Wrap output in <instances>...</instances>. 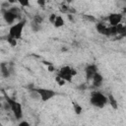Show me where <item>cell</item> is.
I'll return each instance as SVG.
<instances>
[{"label":"cell","mask_w":126,"mask_h":126,"mask_svg":"<svg viewBox=\"0 0 126 126\" xmlns=\"http://www.w3.org/2000/svg\"><path fill=\"white\" fill-rule=\"evenodd\" d=\"M90 102L92 105L97 108H103L105 104L108 102L107 96H105L102 93L98 91H94L91 93V97H90Z\"/></svg>","instance_id":"6da1fadb"},{"label":"cell","mask_w":126,"mask_h":126,"mask_svg":"<svg viewBox=\"0 0 126 126\" xmlns=\"http://www.w3.org/2000/svg\"><path fill=\"white\" fill-rule=\"evenodd\" d=\"M25 25H26V20H21L17 24L11 25V27L9 29V33L8 34H10L11 36H13L16 39H21L22 34H23V30L25 28Z\"/></svg>","instance_id":"7a4b0ae2"},{"label":"cell","mask_w":126,"mask_h":126,"mask_svg":"<svg viewBox=\"0 0 126 126\" xmlns=\"http://www.w3.org/2000/svg\"><path fill=\"white\" fill-rule=\"evenodd\" d=\"M5 99L7 101H9V103L11 104V111L13 112L15 118L17 120H20L23 118V108H22V104L18 101H16L14 98H11L10 96H8L7 94H5Z\"/></svg>","instance_id":"3957f363"},{"label":"cell","mask_w":126,"mask_h":126,"mask_svg":"<svg viewBox=\"0 0 126 126\" xmlns=\"http://www.w3.org/2000/svg\"><path fill=\"white\" fill-rule=\"evenodd\" d=\"M34 89L39 94L41 101H48L49 99H51L53 96L56 95V92L50 89H45V88H34Z\"/></svg>","instance_id":"277c9868"},{"label":"cell","mask_w":126,"mask_h":126,"mask_svg":"<svg viewBox=\"0 0 126 126\" xmlns=\"http://www.w3.org/2000/svg\"><path fill=\"white\" fill-rule=\"evenodd\" d=\"M1 13H2V16H3V19L5 20V22L8 24V25H13L15 23L16 20L20 19L21 17L12 13L9 9H5V8H2L1 9Z\"/></svg>","instance_id":"5b68a950"},{"label":"cell","mask_w":126,"mask_h":126,"mask_svg":"<svg viewBox=\"0 0 126 126\" xmlns=\"http://www.w3.org/2000/svg\"><path fill=\"white\" fill-rule=\"evenodd\" d=\"M71 68L72 67H69V66H64L62 67L59 72H58V75L64 79L66 82H71L72 81V78H73V75L71 73Z\"/></svg>","instance_id":"8992f818"},{"label":"cell","mask_w":126,"mask_h":126,"mask_svg":"<svg viewBox=\"0 0 126 126\" xmlns=\"http://www.w3.org/2000/svg\"><path fill=\"white\" fill-rule=\"evenodd\" d=\"M98 72V68L95 64H89L86 66L85 68V74H86V79L87 81L92 80V78L94 77V75Z\"/></svg>","instance_id":"52a82bcc"},{"label":"cell","mask_w":126,"mask_h":126,"mask_svg":"<svg viewBox=\"0 0 126 126\" xmlns=\"http://www.w3.org/2000/svg\"><path fill=\"white\" fill-rule=\"evenodd\" d=\"M122 18H123V14H120V13H111L107 17V20H108L110 26H117L118 24L121 23Z\"/></svg>","instance_id":"ba28073f"},{"label":"cell","mask_w":126,"mask_h":126,"mask_svg":"<svg viewBox=\"0 0 126 126\" xmlns=\"http://www.w3.org/2000/svg\"><path fill=\"white\" fill-rule=\"evenodd\" d=\"M95 30H96V32H97L99 34L108 36V27H106L104 23H101V22L96 23V25H95Z\"/></svg>","instance_id":"9c48e42d"},{"label":"cell","mask_w":126,"mask_h":126,"mask_svg":"<svg viewBox=\"0 0 126 126\" xmlns=\"http://www.w3.org/2000/svg\"><path fill=\"white\" fill-rule=\"evenodd\" d=\"M102 82H103V77L98 72H96L94 75V77L92 78V84H93V87H94V88L100 87L101 84H102Z\"/></svg>","instance_id":"30bf717a"},{"label":"cell","mask_w":126,"mask_h":126,"mask_svg":"<svg viewBox=\"0 0 126 126\" xmlns=\"http://www.w3.org/2000/svg\"><path fill=\"white\" fill-rule=\"evenodd\" d=\"M0 71H1V75H2L3 78H9L11 76V72L9 70V66H8V64H6L4 62L1 63V65H0Z\"/></svg>","instance_id":"8fae6325"},{"label":"cell","mask_w":126,"mask_h":126,"mask_svg":"<svg viewBox=\"0 0 126 126\" xmlns=\"http://www.w3.org/2000/svg\"><path fill=\"white\" fill-rule=\"evenodd\" d=\"M107 98H108V102H109L110 106H111L113 109H117V108H118V102H117L116 98L114 97V95H113V94H109V95L107 96Z\"/></svg>","instance_id":"7c38bea8"},{"label":"cell","mask_w":126,"mask_h":126,"mask_svg":"<svg viewBox=\"0 0 126 126\" xmlns=\"http://www.w3.org/2000/svg\"><path fill=\"white\" fill-rule=\"evenodd\" d=\"M29 94H30V97L32 99H33V100H39L40 99V95H39V94L37 93V91L34 88H32L30 90Z\"/></svg>","instance_id":"4fadbf2b"},{"label":"cell","mask_w":126,"mask_h":126,"mask_svg":"<svg viewBox=\"0 0 126 126\" xmlns=\"http://www.w3.org/2000/svg\"><path fill=\"white\" fill-rule=\"evenodd\" d=\"M64 25H65V21H64L63 17H62V16H57L55 22L53 23V26H54L55 28H61V27H63Z\"/></svg>","instance_id":"5bb4252c"},{"label":"cell","mask_w":126,"mask_h":126,"mask_svg":"<svg viewBox=\"0 0 126 126\" xmlns=\"http://www.w3.org/2000/svg\"><path fill=\"white\" fill-rule=\"evenodd\" d=\"M31 28H32V32H39V31L41 30V25H40V24H37V23L34 22V21H32V22L31 23Z\"/></svg>","instance_id":"9a60e30c"},{"label":"cell","mask_w":126,"mask_h":126,"mask_svg":"<svg viewBox=\"0 0 126 126\" xmlns=\"http://www.w3.org/2000/svg\"><path fill=\"white\" fill-rule=\"evenodd\" d=\"M6 39H7L8 43H9V44H10L12 47H15V46L17 45V43H18V42H17V40H18V39L14 38V37H13V36H11L10 34H8V35H7Z\"/></svg>","instance_id":"2e32d148"},{"label":"cell","mask_w":126,"mask_h":126,"mask_svg":"<svg viewBox=\"0 0 126 126\" xmlns=\"http://www.w3.org/2000/svg\"><path fill=\"white\" fill-rule=\"evenodd\" d=\"M73 108H74V111H75V113H76L77 115L81 114V113H82V111H83L82 106H81L79 103H76V102H74V103H73Z\"/></svg>","instance_id":"e0dca14e"},{"label":"cell","mask_w":126,"mask_h":126,"mask_svg":"<svg viewBox=\"0 0 126 126\" xmlns=\"http://www.w3.org/2000/svg\"><path fill=\"white\" fill-rule=\"evenodd\" d=\"M83 19L88 21V22H92V23H94L96 22V19L94 18V16H92V15H84L83 16Z\"/></svg>","instance_id":"ac0fdd59"},{"label":"cell","mask_w":126,"mask_h":126,"mask_svg":"<svg viewBox=\"0 0 126 126\" xmlns=\"http://www.w3.org/2000/svg\"><path fill=\"white\" fill-rule=\"evenodd\" d=\"M9 10H10L12 13H14V14H16V15H18V16L21 17V10H20L19 7H15V6H13V7H10Z\"/></svg>","instance_id":"d6986e66"},{"label":"cell","mask_w":126,"mask_h":126,"mask_svg":"<svg viewBox=\"0 0 126 126\" xmlns=\"http://www.w3.org/2000/svg\"><path fill=\"white\" fill-rule=\"evenodd\" d=\"M32 21H34V22H36L37 24H42L43 23V17L42 16H40V15H35L34 17H33V20Z\"/></svg>","instance_id":"ffe728a7"},{"label":"cell","mask_w":126,"mask_h":126,"mask_svg":"<svg viewBox=\"0 0 126 126\" xmlns=\"http://www.w3.org/2000/svg\"><path fill=\"white\" fill-rule=\"evenodd\" d=\"M55 81H56V83H57L59 86H63V85H65V83H66V81H65L64 79H62L59 75H57V76H56Z\"/></svg>","instance_id":"44dd1931"},{"label":"cell","mask_w":126,"mask_h":126,"mask_svg":"<svg viewBox=\"0 0 126 126\" xmlns=\"http://www.w3.org/2000/svg\"><path fill=\"white\" fill-rule=\"evenodd\" d=\"M17 2L22 7H29L30 6V0H17Z\"/></svg>","instance_id":"7402d4cb"},{"label":"cell","mask_w":126,"mask_h":126,"mask_svg":"<svg viewBox=\"0 0 126 126\" xmlns=\"http://www.w3.org/2000/svg\"><path fill=\"white\" fill-rule=\"evenodd\" d=\"M69 10H70V8H69L67 5L62 4V5H61V7H60V12H61V13L68 14V13H69Z\"/></svg>","instance_id":"603a6c76"},{"label":"cell","mask_w":126,"mask_h":126,"mask_svg":"<svg viewBox=\"0 0 126 126\" xmlns=\"http://www.w3.org/2000/svg\"><path fill=\"white\" fill-rule=\"evenodd\" d=\"M2 107H3V109L6 110V111L11 110V104H10L9 101H7V100H5V101L2 103Z\"/></svg>","instance_id":"cb8c5ba5"},{"label":"cell","mask_w":126,"mask_h":126,"mask_svg":"<svg viewBox=\"0 0 126 126\" xmlns=\"http://www.w3.org/2000/svg\"><path fill=\"white\" fill-rule=\"evenodd\" d=\"M56 17H57V15H55V14H50L49 15V17H48V21L53 25V23L55 22V20H56Z\"/></svg>","instance_id":"d4e9b609"},{"label":"cell","mask_w":126,"mask_h":126,"mask_svg":"<svg viewBox=\"0 0 126 126\" xmlns=\"http://www.w3.org/2000/svg\"><path fill=\"white\" fill-rule=\"evenodd\" d=\"M67 18H68V20H69V22H71V23H74V22H75V20H74V16H73V14H71V13H68V14H67Z\"/></svg>","instance_id":"484cf974"},{"label":"cell","mask_w":126,"mask_h":126,"mask_svg":"<svg viewBox=\"0 0 126 126\" xmlns=\"http://www.w3.org/2000/svg\"><path fill=\"white\" fill-rule=\"evenodd\" d=\"M36 2H37V4H38L40 7H44V5H45V3H46V0H37Z\"/></svg>","instance_id":"4316f807"},{"label":"cell","mask_w":126,"mask_h":126,"mask_svg":"<svg viewBox=\"0 0 126 126\" xmlns=\"http://www.w3.org/2000/svg\"><path fill=\"white\" fill-rule=\"evenodd\" d=\"M19 126H30V123L25 121V120H23V121L19 122Z\"/></svg>","instance_id":"83f0119b"},{"label":"cell","mask_w":126,"mask_h":126,"mask_svg":"<svg viewBox=\"0 0 126 126\" xmlns=\"http://www.w3.org/2000/svg\"><path fill=\"white\" fill-rule=\"evenodd\" d=\"M47 70H48L49 72H53V71H54V67L52 66V64L47 65Z\"/></svg>","instance_id":"f1b7e54d"},{"label":"cell","mask_w":126,"mask_h":126,"mask_svg":"<svg viewBox=\"0 0 126 126\" xmlns=\"http://www.w3.org/2000/svg\"><path fill=\"white\" fill-rule=\"evenodd\" d=\"M78 89H79V90H86V89H87L86 84H81V85H79V86H78Z\"/></svg>","instance_id":"f546056e"},{"label":"cell","mask_w":126,"mask_h":126,"mask_svg":"<svg viewBox=\"0 0 126 126\" xmlns=\"http://www.w3.org/2000/svg\"><path fill=\"white\" fill-rule=\"evenodd\" d=\"M7 1H8L10 4H14L15 2H17V0H7Z\"/></svg>","instance_id":"4dcf8cb0"},{"label":"cell","mask_w":126,"mask_h":126,"mask_svg":"<svg viewBox=\"0 0 126 126\" xmlns=\"http://www.w3.org/2000/svg\"><path fill=\"white\" fill-rule=\"evenodd\" d=\"M72 1H73V0H67V2H68V3H71Z\"/></svg>","instance_id":"1f68e13d"},{"label":"cell","mask_w":126,"mask_h":126,"mask_svg":"<svg viewBox=\"0 0 126 126\" xmlns=\"http://www.w3.org/2000/svg\"><path fill=\"white\" fill-rule=\"evenodd\" d=\"M124 13H126V8H125V9H124Z\"/></svg>","instance_id":"d6a6232c"},{"label":"cell","mask_w":126,"mask_h":126,"mask_svg":"<svg viewBox=\"0 0 126 126\" xmlns=\"http://www.w3.org/2000/svg\"><path fill=\"white\" fill-rule=\"evenodd\" d=\"M121 1H124V2H126V0H121Z\"/></svg>","instance_id":"836d02e7"}]
</instances>
